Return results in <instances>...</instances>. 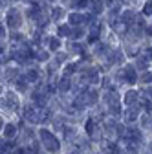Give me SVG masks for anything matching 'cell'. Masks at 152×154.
<instances>
[{"label":"cell","instance_id":"cell-17","mask_svg":"<svg viewBox=\"0 0 152 154\" xmlns=\"http://www.w3.org/2000/svg\"><path fill=\"white\" fill-rule=\"evenodd\" d=\"M59 48H61V38L50 37V50H51V51H57Z\"/></svg>","mask_w":152,"mask_h":154},{"label":"cell","instance_id":"cell-36","mask_svg":"<svg viewBox=\"0 0 152 154\" xmlns=\"http://www.w3.org/2000/svg\"><path fill=\"white\" fill-rule=\"evenodd\" d=\"M145 33H147L148 37H152V26H150V28H145Z\"/></svg>","mask_w":152,"mask_h":154},{"label":"cell","instance_id":"cell-15","mask_svg":"<svg viewBox=\"0 0 152 154\" xmlns=\"http://www.w3.org/2000/svg\"><path fill=\"white\" fill-rule=\"evenodd\" d=\"M62 17H64V9L62 8H53V11H51V18H53V20H61Z\"/></svg>","mask_w":152,"mask_h":154},{"label":"cell","instance_id":"cell-40","mask_svg":"<svg viewBox=\"0 0 152 154\" xmlns=\"http://www.w3.org/2000/svg\"><path fill=\"white\" fill-rule=\"evenodd\" d=\"M0 128H4V119L0 118Z\"/></svg>","mask_w":152,"mask_h":154},{"label":"cell","instance_id":"cell-5","mask_svg":"<svg viewBox=\"0 0 152 154\" xmlns=\"http://www.w3.org/2000/svg\"><path fill=\"white\" fill-rule=\"evenodd\" d=\"M134 18H136V15H134V11L132 9H126V11H123V15H121V22L128 28L132 22H134Z\"/></svg>","mask_w":152,"mask_h":154},{"label":"cell","instance_id":"cell-21","mask_svg":"<svg viewBox=\"0 0 152 154\" xmlns=\"http://www.w3.org/2000/svg\"><path fill=\"white\" fill-rule=\"evenodd\" d=\"M103 8H105L103 0H96V2L92 4V9H93V13H101V11H103Z\"/></svg>","mask_w":152,"mask_h":154},{"label":"cell","instance_id":"cell-1","mask_svg":"<svg viewBox=\"0 0 152 154\" xmlns=\"http://www.w3.org/2000/svg\"><path fill=\"white\" fill-rule=\"evenodd\" d=\"M39 136H41V140L44 141V147H46L50 152H57V150H59V140H57L50 130L42 128V130L39 132Z\"/></svg>","mask_w":152,"mask_h":154},{"label":"cell","instance_id":"cell-32","mask_svg":"<svg viewBox=\"0 0 152 154\" xmlns=\"http://www.w3.org/2000/svg\"><path fill=\"white\" fill-rule=\"evenodd\" d=\"M143 108H145L147 112H150V110H152V101H150V99H148V101H145V103H143Z\"/></svg>","mask_w":152,"mask_h":154},{"label":"cell","instance_id":"cell-27","mask_svg":"<svg viewBox=\"0 0 152 154\" xmlns=\"http://www.w3.org/2000/svg\"><path fill=\"white\" fill-rule=\"evenodd\" d=\"M17 88L18 90H26V79L24 77H18L17 79Z\"/></svg>","mask_w":152,"mask_h":154},{"label":"cell","instance_id":"cell-9","mask_svg":"<svg viewBox=\"0 0 152 154\" xmlns=\"http://www.w3.org/2000/svg\"><path fill=\"white\" fill-rule=\"evenodd\" d=\"M33 101L39 105V106H44V105L48 103V95L42 94V92H35V94H33Z\"/></svg>","mask_w":152,"mask_h":154},{"label":"cell","instance_id":"cell-18","mask_svg":"<svg viewBox=\"0 0 152 154\" xmlns=\"http://www.w3.org/2000/svg\"><path fill=\"white\" fill-rule=\"evenodd\" d=\"M84 130H86L88 134H93V130H96V119H88V121L84 123Z\"/></svg>","mask_w":152,"mask_h":154},{"label":"cell","instance_id":"cell-4","mask_svg":"<svg viewBox=\"0 0 152 154\" xmlns=\"http://www.w3.org/2000/svg\"><path fill=\"white\" fill-rule=\"evenodd\" d=\"M138 92L136 90H128L126 94H125V103L128 105V106H132V105H138Z\"/></svg>","mask_w":152,"mask_h":154},{"label":"cell","instance_id":"cell-2","mask_svg":"<svg viewBox=\"0 0 152 154\" xmlns=\"http://www.w3.org/2000/svg\"><path fill=\"white\" fill-rule=\"evenodd\" d=\"M119 75H121L123 79H125V83H130V85H134V83H136V79H138V73H136V70L132 68V66H126V68H123Z\"/></svg>","mask_w":152,"mask_h":154},{"label":"cell","instance_id":"cell-38","mask_svg":"<svg viewBox=\"0 0 152 154\" xmlns=\"http://www.w3.org/2000/svg\"><path fill=\"white\" fill-rule=\"evenodd\" d=\"M11 154H22V149H17V150H13Z\"/></svg>","mask_w":152,"mask_h":154},{"label":"cell","instance_id":"cell-16","mask_svg":"<svg viewBox=\"0 0 152 154\" xmlns=\"http://www.w3.org/2000/svg\"><path fill=\"white\" fill-rule=\"evenodd\" d=\"M71 37H73V38H81V37H84V29H83V26H73V29H71Z\"/></svg>","mask_w":152,"mask_h":154},{"label":"cell","instance_id":"cell-3","mask_svg":"<svg viewBox=\"0 0 152 154\" xmlns=\"http://www.w3.org/2000/svg\"><path fill=\"white\" fill-rule=\"evenodd\" d=\"M6 20H8V26L13 28V29H17L18 26L22 24V22H20V15H18L17 9H11V11L8 13V18H6Z\"/></svg>","mask_w":152,"mask_h":154},{"label":"cell","instance_id":"cell-37","mask_svg":"<svg viewBox=\"0 0 152 154\" xmlns=\"http://www.w3.org/2000/svg\"><path fill=\"white\" fill-rule=\"evenodd\" d=\"M103 4H106V6H112V4H114V0H103Z\"/></svg>","mask_w":152,"mask_h":154},{"label":"cell","instance_id":"cell-42","mask_svg":"<svg viewBox=\"0 0 152 154\" xmlns=\"http://www.w3.org/2000/svg\"><path fill=\"white\" fill-rule=\"evenodd\" d=\"M48 2H57V0H48Z\"/></svg>","mask_w":152,"mask_h":154},{"label":"cell","instance_id":"cell-34","mask_svg":"<svg viewBox=\"0 0 152 154\" xmlns=\"http://www.w3.org/2000/svg\"><path fill=\"white\" fill-rule=\"evenodd\" d=\"M6 37V29H4V26L0 24V38H4Z\"/></svg>","mask_w":152,"mask_h":154},{"label":"cell","instance_id":"cell-11","mask_svg":"<svg viewBox=\"0 0 152 154\" xmlns=\"http://www.w3.org/2000/svg\"><path fill=\"white\" fill-rule=\"evenodd\" d=\"M126 134L130 136V140H134V141H141V130L136 128V127H130L126 130Z\"/></svg>","mask_w":152,"mask_h":154},{"label":"cell","instance_id":"cell-39","mask_svg":"<svg viewBox=\"0 0 152 154\" xmlns=\"http://www.w3.org/2000/svg\"><path fill=\"white\" fill-rule=\"evenodd\" d=\"M8 4V0H0V6H6Z\"/></svg>","mask_w":152,"mask_h":154},{"label":"cell","instance_id":"cell-26","mask_svg":"<svg viewBox=\"0 0 152 154\" xmlns=\"http://www.w3.org/2000/svg\"><path fill=\"white\" fill-rule=\"evenodd\" d=\"M141 83H145V85H147V83H152V73H150V72H145V73L141 75Z\"/></svg>","mask_w":152,"mask_h":154},{"label":"cell","instance_id":"cell-45","mask_svg":"<svg viewBox=\"0 0 152 154\" xmlns=\"http://www.w3.org/2000/svg\"><path fill=\"white\" fill-rule=\"evenodd\" d=\"M0 92H2V88H0Z\"/></svg>","mask_w":152,"mask_h":154},{"label":"cell","instance_id":"cell-31","mask_svg":"<svg viewBox=\"0 0 152 154\" xmlns=\"http://www.w3.org/2000/svg\"><path fill=\"white\" fill-rule=\"evenodd\" d=\"M13 41H15V42H22L24 37H22L20 33H13Z\"/></svg>","mask_w":152,"mask_h":154},{"label":"cell","instance_id":"cell-20","mask_svg":"<svg viewBox=\"0 0 152 154\" xmlns=\"http://www.w3.org/2000/svg\"><path fill=\"white\" fill-rule=\"evenodd\" d=\"M28 81L29 83H37V81H39V72H37V70H29L28 72Z\"/></svg>","mask_w":152,"mask_h":154},{"label":"cell","instance_id":"cell-35","mask_svg":"<svg viewBox=\"0 0 152 154\" xmlns=\"http://www.w3.org/2000/svg\"><path fill=\"white\" fill-rule=\"evenodd\" d=\"M57 61H59V63H62V61H66V55L62 53V55H57Z\"/></svg>","mask_w":152,"mask_h":154},{"label":"cell","instance_id":"cell-12","mask_svg":"<svg viewBox=\"0 0 152 154\" xmlns=\"http://www.w3.org/2000/svg\"><path fill=\"white\" fill-rule=\"evenodd\" d=\"M57 86H59V90H61V92H68V90L71 88V83H70V77H66V75H64L62 79H61L59 83H57Z\"/></svg>","mask_w":152,"mask_h":154},{"label":"cell","instance_id":"cell-41","mask_svg":"<svg viewBox=\"0 0 152 154\" xmlns=\"http://www.w3.org/2000/svg\"><path fill=\"white\" fill-rule=\"evenodd\" d=\"M28 2H37V0H28Z\"/></svg>","mask_w":152,"mask_h":154},{"label":"cell","instance_id":"cell-19","mask_svg":"<svg viewBox=\"0 0 152 154\" xmlns=\"http://www.w3.org/2000/svg\"><path fill=\"white\" fill-rule=\"evenodd\" d=\"M108 50H110V48H108L106 44H97V46H96V53H97V55H108Z\"/></svg>","mask_w":152,"mask_h":154},{"label":"cell","instance_id":"cell-22","mask_svg":"<svg viewBox=\"0 0 152 154\" xmlns=\"http://www.w3.org/2000/svg\"><path fill=\"white\" fill-rule=\"evenodd\" d=\"M75 72H77V64H68V66L64 68V75H66V77H70V75L75 73Z\"/></svg>","mask_w":152,"mask_h":154},{"label":"cell","instance_id":"cell-13","mask_svg":"<svg viewBox=\"0 0 152 154\" xmlns=\"http://www.w3.org/2000/svg\"><path fill=\"white\" fill-rule=\"evenodd\" d=\"M57 33H59V37H70V35H71V26L61 24L59 28H57Z\"/></svg>","mask_w":152,"mask_h":154},{"label":"cell","instance_id":"cell-6","mask_svg":"<svg viewBox=\"0 0 152 154\" xmlns=\"http://www.w3.org/2000/svg\"><path fill=\"white\" fill-rule=\"evenodd\" d=\"M68 20H70V26H83L84 24V17L81 13H71L68 17Z\"/></svg>","mask_w":152,"mask_h":154},{"label":"cell","instance_id":"cell-43","mask_svg":"<svg viewBox=\"0 0 152 154\" xmlns=\"http://www.w3.org/2000/svg\"><path fill=\"white\" fill-rule=\"evenodd\" d=\"M71 154H79V152H71Z\"/></svg>","mask_w":152,"mask_h":154},{"label":"cell","instance_id":"cell-23","mask_svg":"<svg viewBox=\"0 0 152 154\" xmlns=\"http://www.w3.org/2000/svg\"><path fill=\"white\" fill-rule=\"evenodd\" d=\"M141 13H143V15H152V2H150V0L143 4V11H141Z\"/></svg>","mask_w":152,"mask_h":154},{"label":"cell","instance_id":"cell-33","mask_svg":"<svg viewBox=\"0 0 152 154\" xmlns=\"http://www.w3.org/2000/svg\"><path fill=\"white\" fill-rule=\"evenodd\" d=\"M148 123H150V119H148V116H145V118L141 119V127H147Z\"/></svg>","mask_w":152,"mask_h":154},{"label":"cell","instance_id":"cell-28","mask_svg":"<svg viewBox=\"0 0 152 154\" xmlns=\"http://www.w3.org/2000/svg\"><path fill=\"white\" fill-rule=\"evenodd\" d=\"M28 154H39V143H33L31 147H28Z\"/></svg>","mask_w":152,"mask_h":154},{"label":"cell","instance_id":"cell-8","mask_svg":"<svg viewBox=\"0 0 152 154\" xmlns=\"http://www.w3.org/2000/svg\"><path fill=\"white\" fill-rule=\"evenodd\" d=\"M6 105H8V108H11V110H17V108H18V99H17V95H15L13 92H9V94H8V97H6Z\"/></svg>","mask_w":152,"mask_h":154},{"label":"cell","instance_id":"cell-24","mask_svg":"<svg viewBox=\"0 0 152 154\" xmlns=\"http://www.w3.org/2000/svg\"><path fill=\"white\" fill-rule=\"evenodd\" d=\"M70 50H71V51H75V53H83V51H84V50H83V46H81V44H77V42H71V44H70Z\"/></svg>","mask_w":152,"mask_h":154},{"label":"cell","instance_id":"cell-7","mask_svg":"<svg viewBox=\"0 0 152 154\" xmlns=\"http://www.w3.org/2000/svg\"><path fill=\"white\" fill-rule=\"evenodd\" d=\"M136 119H138V106L134 105V108L130 106V108L125 112V121H126V123H134Z\"/></svg>","mask_w":152,"mask_h":154},{"label":"cell","instance_id":"cell-25","mask_svg":"<svg viewBox=\"0 0 152 154\" xmlns=\"http://www.w3.org/2000/svg\"><path fill=\"white\" fill-rule=\"evenodd\" d=\"M138 68L139 70H147L148 68V61L145 59V57H143V59H138Z\"/></svg>","mask_w":152,"mask_h":154},{"label":"cell","instance_id":"cell-10","mask_svg":"<svg viewBox=\"0 0 152 154\" xmlns=\"http://www.w3.org/2000/svg\"><path fill=\"white\" fill-rule=\"evenodd\" d=\"M4 136L8 138V140H13L15 138V134H17V127L13 125V123H9V125H4Z\"/></svg>","mask_w":152,"mask_h":154},{"label":"cell","instance_id":"cell-29","mask_svg":"<svg viewBox=\"0 0 152 154\" xmlns=\"http://www.w3.org/2000/svg\"><path fill=\"white\" fill-rule=\"evenodd\" d=\"M35 59L37 61H48V53L46 51H39V53L35 55Z\"/></svg>","mask_w":152,"mask_h":154},{"label":"cell","instance_id":"cell-44","mask_svg":"<svg viewBox=\"0 0 152 154\" xmlns=\"http://www.w3.org/2000/svg\"><path fill=\"white\" fill-rule=\"evenodd\" d=\"M150 154H152V147H150Z\"/></svg>","mask_w":152,"mask_h":154},{"label":"cell","instance_id":"cell-30","mask_svg":"<svg viewBox=\"0 0 152 154\" xmlns=\"http://www.w3.org/2000/svg\"><path fill=\"white\" fill-rule=\"evenodd\" d=\"M143 57L147 61H152V48H147L145 51H143Z\"/></svg>","mask_w":152,"mask_h":154},{"label":"cell","instance_id":"cell-14","mask_svg":"<svg viewBox=\"0 0 152 154\" xmlns=\"http://www.w3.org/2000/svg\"><path fill=\"white\" fill-rule=\"evenodd\" d=\"M88 4H90V0H73L71 8L73 9H84V8H88Z\"/></svg>","mask_w":152,"mask_h":154}]
</instances>
